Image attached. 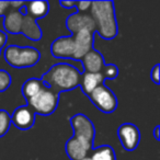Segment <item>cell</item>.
<instances>
[{
	"instance_id": "obj_11",
	"label": "cell",
	"mask_w": 160,
	"mask_h": 160,
	"mask_svg": "<svg viewBox=\"0 0 160 160\" xmlns=\"http://www.w3.org/2000/svg\"><path fill=\"white\" fill-rule=\"evenodd\" d=\"M92 149L93 147L89 146L73 136L69 138L65 145V150L70 160H81L86 157H89V152Z\"/></svg>"
},
{
	"instance_id": "obj_13",
	"label": "cell",
	"mask_w": 160,
	"mask_h": 160,
	"mask_svg": "<svg viewBox=\"0 0 160 160\" xmlns=\"http://www.w3.org/2000/svg\"><path fill=\"white\" fill-rule=\"evenodd\" d=\"M105 81L102 72H83L81 75V80H80V87L82 92L86 96H90L92 91L97 87L103 85Z\"/></svg>"
},
{
	"instance_id": "obj_10",
	"label": "cell",
	"mask_w": 160,
	"mask_h": 160,
	"mask_svg": "<svg viewBox=\"0 0 160 160\" xmlns=\"http://www.w3.org/2000/svg\"><path fill=\"white\" fill-rule=\"evenodd\" d=\"M66 27L72 35L77 33V32H79L80 30H83V29H92V30H96L97 32L96 23H94L93 19L91 18V16L79 13V12L70 14L67 18Z\"/></svg>"
},
{
	"instance_id": "obj_29",
	"label": "cell",
	"mask_w": 160,
	"mask_h": 160,
	"mask_svg": "<svg viewBox=\"0 0 160 160\" xmlns=\"http://www.w3.org/2000/svg\"><path fill=\"white\" fill-rule=\"evenodd\" d=\"M81 160H91V158H90V157H86V158H83V159H81Z\"/></svg>"
},
{
	"instance_id": "obj_1",
	"label": "cell",
	"mask_w": 160,
	"mask_h": 160,
	"mask_svg": "<svg viewBox=\"0 0 160 160\" xmlns=\"http://www.w3.org/2000/svg\"><path fill=\"white\" fill-rule=\"evenodd\" d=\"M47 88L59 94L62 91H70L79 87L81 73L75 66L69 64H56L42 76L41 79Z\"/></svg>"
},
{
	"instance_id": "obj_22",
	"label": "cell",
	"mask_w": 160,
	"mask_h": 160,
	"mask_svg": "<svg viewBox=\"0 0 160 160\" xmlns=\"http://www.w3.org/2000/svg\"><path fill=\"white\" fill-rule=\"evenodd\" d=\"M76 7L79 13H83L91 7V1H76Z\"/></svg>"
},
{
	"instance_id": "obj_23",
	"label": "cell",
	"mask_w": 160,
	"mask_h": 160,
	"mask_svg": "<svg viewBox=\"0 0 160 160\" xmlns=\"http://www.w3.org/2000/svg\"><path fill=\"white\" fill-rule=\"evenodd\" d=\"M159 69H160V65L157 64L153 66V68L150 71V78L156 85H159L160 83V79H159Z\"/></svg>"
},
{
	"instance_id": "obj_24",
	"label": "cell",
	"mask_w": 160,
	"mask_h": 160,
	"mask_svg": "<svg viewBox=\"0 0 160 160\" xmlns=\"http://www.w3.org/2000/svg\"><path fill=\"white\" fill-rule=\"evenodd\" d=\"M11 10L10 1H0V17H5Z\"/></svg>"
},
{
	"instance_id": "obj_26",
	"label": "cell",
	"mask_w": 160,
	"mask_h": 160,
	"mask_svg": "<svg viewBox=\"0 0 160 160\" xmlns=\"http://www.w3.org/2000/svg\"><path fill=\"white\" fill-rule=\"evenodd\" d=\"M7 40H8L7 34L0 30V49H2V47L6 45V43H7Z\"/></svg>"
},
{
	"instance_id": "obj_5",
	"label": "cell",
	"mask_w": 160,
	"mask_h": 160,
	"mask_svg": "<svg viewBox=\"0 0 160 160\" xmlns=\"http://www.w3.org/2000/svg\"><path fill=\"white\" fill-rule=\"evenodd\" d=\"M69 122H70V125L73 129V137L78 138L81 142L93 147L96 128H94L92 121L85 114L78 113L71 116Z\"/></svg>"
},
{
	"instance_id": "obj_16",
	"label": "cell",
	"mask_w": 160,
	"mask_h": 160,
	"mask_svg": "<svg viewBox=\"0 0 160 160\" xmlns=\"http://www.w3.org/2000/svg\"><path fill=\"white\" fill-rule=\"evenodd\" d=\"M27 14L33 20H40L49 12V3L47 1H27Z\"/></svg>"
},
{
	"instance_id": "obj_14",
	"label": "cell",
	"mask_w": 160,
	"mask_h": 160,
	"mask_svg": "<svg viewBox=\"0 0 160 160\" xmlns=\"http://www.w3.org/2000/svg\"><path fill=\"white\" fill-rule=\"evenodd\" d=\"M20 33H22L25 38H30V40H32V41H40L43 35L40 25L36 23L35 20H33V19L30 16H28V14H25V16L23 17L22 27H21Z\"/></svg>"
},
{
	"instance_id": "obj_30",
	"label": "cell",
	"mask_w": 160,
	"mask_h": 160,
	"mask_svg": "<svg viewBox=\"0 0 160 160\" xmlns=\"http://www.w3.org/2000/svg\"><path fill=\"white\" fill-rule=\"evenodd\" d=\"M0 54H1V49H0Z\"/></svg>"
},
{
	"instance_id": "obj_2",
	"label": "cell",
	"mask_w": 160,
	"mask_h": 160,
	"mask_svg": "<svg viewBox=\"0 0 160 160\" xmlns=\"http://www.w3.org/2000/svg\"><path fill=\"white\" fill-rule=\"evenodd\" d=\"M91 18L97 32L104 40H113L118 33L113 1H91Z\"/></svg>"
},
{
	"instance_id": "obj_27",
	"label": "cell",
	"mask_w": 160,
	"mask_h": 160,
	"mask_svg": "<svg viewBox=\"0 0 160 160\" xmlns=\"http://www.w3.org/2000/svg\"><path fill=\"white\" fill-rule=\"evenodd\" d=\"M59 5L66 9H71L72 7H76V1H60Z\"/></svg>"
},
{
	"instance_id": "obj_4",
	"label": "cell",
	"mask_w": 160,
	"mask_h": 160,
	"mask_svg": "<svg viewBox=\"0 0 160 160\" xmlns=\"http://www.w3.org/2000/svg\"><path fill=\"white\" fill-rule=\"evenodd\" d=\"M28 104L35 114L48 116L55 112L59 102V94L45 87L38 94L27 100Z\"/></svg>"
},
{
	"instance_id": "obj_17",
	"label": "cell",
	"mask_w": 160,
	"mask_h": 160,
	"mask_svg": "<svg viewBox=\"0 0 160 160\" xmlns=\"http://www.w3.org/2000/svg\"><path fill=\"white\" fill-rule=\"evenodd\" d=\"M46 87L44 82L41 79L38 78H31V79L27 80L22 86V94L25 98V100L32 98L35 94H38L42 89Z\"/></svg>"
},
{
	"instance_id": "obj_25",
	"label": "cell",
	"mask_w": 160,
	"mask_h": 160,
	"mask_svg": "<svg viewBox=\"0 0 160 160\" xmlns=\"http://www.w3.org/2000/svg\"><path fill=\"white\" fill-rule=\"evenodd\" d=\"M25 3H27V1H10V6H11L12 10H19L23 6H25Z\"/></svg>"
},
{
	"instance_id": "obj_15",
	"label": "cell",
	"mask_w": 160,
	"mask_h": 160,
	"mask_svg": "<svg viewBox=\"0 0 160 160\" xmlns=\"http://www.w3.org/2000/svg\"><path fill=\"white\" fill-rule=\"evenodd\" d=\"M23 17L18 10H11L5 16L3 20V27L7 32L11 34H19L22 27Z\"/></svg>"
},
{
	"instance_id": "obj_9",
	"label": "cell",
	"mask_w": 160,
	"mask_h": 160,
	"mask_svg": "<svg viewBox=\"0 0 160 160\" xmlns=\"http://www.w3.org/2000/svg\"><path fill=\"white\" fill-rule=\"evenodd\" d=\"M11 116V123L19 129L28 131L35 123V113L29 105L17 108Z\"/></svg>"
},
{
	"instance_id": "obj_12",
	"label": "cell",
	"mask_w": 160,
	"mask_h": 160,
	"mask_svg": "<svg viewBox=\"0 0 160 160\" xmlns=\"http://www.w3.org/2000/svg\"><path fill=\"white\" fill-rule=\"evenodd\" d=\"M81 64L85 72H101L105 62L102 54L92 48L81 58Z\"/></svg>"
},
{
	"instance_id": "obj_21",
	"label": "cell",
	"mask_w": 160,
	"mask_h": 160,
	"mask_svg": "<svg viewBox=\"0 0 160 160\" xmlns=\"http://www.w3.org/2000/svg\"><path fill=\"white\" fill-rule=\"evenodd\" d=\"M12 78L7 70L0 69V92H5L11 86Z\"/></svg>"
},
{
	"instance_id": "obj_19",
	"label": "cell",
	"mask_w": 160,
	"mask_h": 160,
	"mask_svg": "<svg viewBox=\"0 0 160 160\" xmlns=\"http://www.w3.org/2000/svg\"><path fill=\"white\" fill-rule=\"evenodd\" d=\"M11 125V116L6 110H0V137L8 133Z\"/></svg>"
},
{
	"instance_id": "obj_3",
	"label": "cell",
	"mask_w": 160,
	"mask_h": 160,
	"mask_svg": "<svg viewBox=\"0 0 160 160\" xmlns=\"http://www.w3.org/2000/svg\"><path fill=\"white\" fill-rule=\"evenodd\" d=\"M5 59L14 68H29L40 62L41 53L38 49L31 46L20 47L18 45H10L5 49Z\"/></svg>"
},
{
	"instance_id": "obj_20",
	"label": "cell",
	"mask_w": 160,
	"mask_h": 160,
	"mask_svg": "<svg viewBox=\"0 0 160 160\" xmlns=\"http://www.w3.org/2000/svg\"><path fill=\"white\" fill-rule=\"evenodd\" d=\"M102 75L104 77V79H108V80H114L118 78V67L115 66L113 64H108V65H104L102 69Z\"/></svg>"
},
{
	"instance_id": "obj_6",
	"label": "cell",
	"mask_w": 160,
	"mask_h": 160,
	"mask_svg": "<svg viewBox=\"0 0 160 160\" xmlns=\"http://www.w3.org/2000/svg\"><path fill=\"white\" fill-rule=\"evenodd\" d=\"M88 98L91 100L94 107L103 113H112L115 111L118 104V98L114 92L104 83L97 87L90 96H88Z\"/></svg>"
},
{
	"instance_id": "obj_7",
	"label": "cell",
	"mask_w": 160,
	"mask_h": 160,
	"mask_svg": "<svg viewBox=\"0 0 160 160\" xmlns=\"http://www.w3.org/2000/svg\"><path fill=\"white\" fill-rule=\"evenodd\" d=\"M118 136L122 147L127 151H133L138 147L140 142V132L132 123H124L118 129Z\"/></svg>"
},
{
	"instance_id": "obj_28",
	"label": "cell",
	"mask_w": 160,
	"mask_h": 160,
	"mask_svg": "<svg viewBox=\"0 0 160 160\" xmlns=\"http://www.w3.org/2000/svg\"><path fill=\"white\" fill-rule=\"evenodd\" d=\"M159 131H160V126H156L155 129H153V137L157 142H159L160 136H159Z\"/></svg>"
},
{
	"instance_id": "obj_18",
	"label": "cell",
	"mask_w": 160,
	"mask_h": 160,
	"mask_svg": "<svg viewBox=\"0 0 160 160\" xmlns=\"http://www.w3.org/2000/svg\"><path fill=\"white\" fill-rule=\"evenodd\" d=\"M89 157L91 160H116L115 151L109 145H102L92 149V155Z\"/></svg>"
},
{
	"instance_id": "obj_8",
	"label": "cell",
	"mask_w": 160,
	"mask_h": 160,
	"mask_svg": "<svg viewBox=\"0 0 160 160\" xmlns=\"http://www.w3.org/2000/svg\"><path fill=\"white\" fill-rule=\"evenodd\" d=\"M51 53L56 58H70L76 60V45L72 36H60L51 45Z\"/></svg>"
}]
</instances>
